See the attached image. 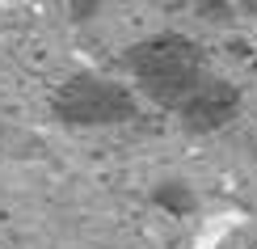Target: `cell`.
<instances>
[{
	"label": "cell",
	"mask_w": 257,
	"mask_h": 249,
	"mask_svg": "<svg viewBox=\"0 0 257 249\" xmlns=\"http://www.w3.org/2000/svg\"><path fill=\"white\" fill-rule=\"evenodd\" d=\"M126 63H131L135 80L144 85L160 106H173V110L207 80L202 76L198 47L190 38H181V34H156V38L139 42Z\"/></svg>",
	"instance_id": "cell-1"
},
{
	"label": "cell",
	"mask_w": 257,
	"mask_h": 249,
	"mask_svg": "<svg viewBox=\"0 0 257 249\" xmlns=\"http://www.w3.org/2000/svg\"><path fill=\"white\" fill-rule=\"evenodd\" d=\"M55 114L72 127H105L126 123L135 114V97L105 76H72L55 97Z\"/></svg>",
	"instance_id": "cell-2"
},
{
	"label": "cell",
	"mask_w": 257,
	"mask_h": 249,
	"mask_svg": "<svg viewBox=\"0 0 257 249\" xmlns=\"http://www.w3.org/2000/svg\"><path fill=\"white\" fill-rule=\"evenodd\" d=\"M232 110H236V89H228V85H219V80H202L198 89L177 106L181 123H190L194 131L223 127L232 118Z\"/></svg>",
	"instance_id": "cell-3"
}]
</instances>
